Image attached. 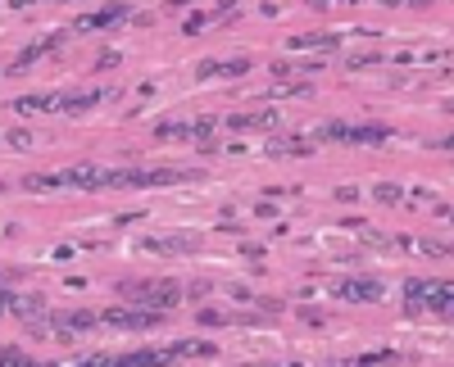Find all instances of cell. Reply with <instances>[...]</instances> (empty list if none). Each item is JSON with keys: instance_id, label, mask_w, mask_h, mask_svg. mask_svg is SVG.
Masks as SVG:
<instances>
[{"instance_id": "cell-18", "label": "cell", "mask_w": 454, "mask_h": 367, "mask_svg": "<svg viewBox=\"0 0 454 367\" xmlns=\"http://www.w3.org/2000/svg\"><path fill=\"white\" fill-rule=\"evenodd\" d=\"M373 195H377V200H386V204H400V200H404V195H400V191L391 186V181H382V186H373Z\"/></svg>"}, {"instance_id": "cell-3", "label": "cell", "mask_w": 454, "mask_h": 367, "mask_svg": "<svg viewBox=\"0 0 454 367\" xmlns=\"http://www.w3.org/2000/svg\"><path fill=\"white\" fill-rule=\"evenodd\" d=\"M141 308L150 313H168L173 304L182 299V286H173V282H155V286H141V295H132Z\"/></svg>"}, {"instance_id": "cell-4", "label": "cell", "mask_w": 454, "mask_h": 367, "mask_svg": "<svg viewBox=\"0 0 454 367\" xmlns=\"http://www.w3.org/2000/svg\"><path fill=\"white\" fill-rule=\"evenodd\" d=\"M219 132V118H187V123H164L159 136H191V141H209Z\"/></svg>"}, {"instance_id": "cell-6", "label": "cell", "mask_w": 454, "mask_h": 367, "mask_svg": "<svg viewBox=\"0 0 454 367\" xmlns=\"http://www.w3.org/2000/svg\"><path fill=\"white\" fill-rule=\"evenodd\" d=\"M91 322H95V313L73 308V313H50V318H46V327H55L59 336H78V331H86Z\"/></svg>"}, {"instance_id": "cell-20", "label": "cell", "mask_w": 454, "mask_h": 367, "mask_svg": "<svg viewBox=\"0 0 454 367\" xmlns=\"http://www.w3.org/2000/svg\"><path fill=\"white\" fill-rule=\"evenodd\" d=\"M9 295H14V290H5V286H0V313L9 308Z\"/></svg>"}, {"instance_id": "cell-21", "label": "cell", "mask_w": 454, "mask_h": 367, "mask_svg": "<svg viewBox=\"0 0 454 367\" xmlns=\"http://www.w3.org/2000/svg\"><path fill=\"white\" fill-rule=\"evenodd\" d=\"M450 109H454V100H450Z\"/></svg>"}, {"instance_id": "cell-19", "label": "cell", "mask_w": 454, "mask_h": 367, "mask_svg": "<svg viewBox=\"0 0 454 367\" xmlns=\"http://www.w3.org/2000/svg\"><path fill=\"white\" fill-rule=\"evenodd\" d=\"M9 145H14V150H28L32 136H28V132H9Z\"/></svg>"}, {"instance_id": "cell-11", "label": "cell", "mask_w": 454, "mask_h": 367, "mask_svg": "<svg viewBox=\"0 0 454 367\" xmlns=\"http://www.w3.org/2000/svg\"><path fill=\"white\" fill-rule=\"evenodd\" d=\"M105 91H64V114H86Z\"/></svg>"}, {"instance_id": "cell-14", "label": "cell", "mask_w": 454, "mask_h": 367, "mask_svg": "<svg viewBox=\"0 0 454 367\" xmlns=\"http://www.w3.org/2000/svg\"><path fill=\"white\" fill-rule=\"evenodd\" d=\"M245 68H250V59H232V64L209 59V64H200V78H214V73H245Z\"/></svg>"}, {"instance_id": "cell-16", "label": "cell", "mask_w": 454, "mask_h": 367, "mask_svg": "<svg viewBox=\"0 0 454 367\" xmlns=\"http://www.w3.org/2000/svg\"><path fill=\"white\" fill-rule=\"evenodd\" d=\"M0 367H41V363L23 359V354H18V349H0Z\"/></svg>"}, {"instance_id": "cell-7", "label": "cell", "mask_w": 454, "mask_h": 367, "mask_svg": "<svg viewBox=\"0 0 454 367\" xmlns=\"http://www.w3.org/2000/svg\"><path fill=\"white\" fill-rule=\"evenodd\" d=\"M196 236H150V241H141V250L150 254H191L196 250Z\"/></svg>"}, {"instance_id": "cell-8", "label": "cell", "mask_w": 454, "mask_h": 367, "mask_svg": "<svg viewBox=\"0 0 454 367\" xmlns=\"http://www.w3.org/2000/svg\"><path fill=\"white\" fill-rule=\"evenodd\" d=\"M164 318V313H150V308H110L105 313V322H110V327H155V322Z\"/></svg>"}, {"instance_id": "cell-13", "label": "cell", "mask_w": 454, "mask_h": 367, "mask_svg": "<svg viewBox=\"0 0 454 367\" xmlns=\"http://www.w3.org/2000/svg\"><path fill=\"white\" fill-rule=\"evenodd\" d=\"M55 46H59V37H46V41H32V46L23 50V55H18V59H14V68H28V64H32V59H41V55H50V50H55Z\"/></svg>"}, {"instance_id": "cell-5", "label": "cell", "mask_w": 454, "mask_h": 367, "mask_svg": "<svg viewBox=\"0 0 454 367\" xmlns=\"http://www.w3.org/2000/svg\"><path fill=\"white\" fill-rule=\"evenodd\" d=\"M341 299H354V304H363V299H382V282L377 277H350V282L337 286Z\"/></svg>"}, {"instance_id": "cell-9", "label": "cell", "mask_w": 454, "mask_h": 367, "mask_svg": "<svg viewBox=\"0 0 454 367\" xmlns=\"http://www.w3.org/2000/svg\"><path fill=\"white\" fill-rule=\"evenodd\" d=\"M18 114H55L64 109V95H23V100H14Z\"/></svg>"}, {"instance_id": "cell-15", "label": "cell", "mask_w": 454, "mask_h": 367, "mask_svg": "<svg viewBox=\"0 0 454 367\" xmlns=\"http://www.w3.org/2000/svg\"><path fill=\"white\" fill-rule=\"evenodd\" d=\"M341 46L337 37H291V50H332Z\"/></svg>"}, {"instance_id": "cell-12", "label": "cell", "mask_w": 454, "mask_h": 367, "mask_svg": "<svg viewBox=\"0 0 454 367\" xmlns=\"http://www.w3.org/2000/svg\"><path fill=\"white\" fill-rule=\"evenodd\" d=\"M127 9L123 5H110V9H100V14H86V18H78V28L82 32H91V28H105V23H118V18H123Z\"/></svg>"}, {"instance_id": "cell-2", "label": "cell", "mask_w": 454, "mask_h": 367, "mask_svg": "<svg viewBox=\"0 0 454 367\" xmlns=\"http://www.w3.org/2000/svg\"><path fill=\"white\" fill-rule=\"evenodd\" d=\"M55 177H59V186H78V191H105L110 186V168H100V164H73V168L55 172Z\"/></svg>"}, {"instance_id": "cell-10", "label": "cell", "mask_w": 454, "mask_h": 367, "mask_svg": "<svg viewBox=\"0 0 454 367\" xmlns=\"http://www.w3.org/2000/svg\"><path fill=\"white\" fill-rule=\"evenodd\" d=\"M227 127H236V132H255V127H277V114H232V118H227Z\"/></svg>"}, {"instance_id": "cell-17", "label": "cell", "mask_w": 454, "mask_h": 367, "mask_svg": "<svg viewBox=\"0 0 454 367\" xmlns=\"http://www.w3.org/2000/svg\"><path fill=\"white\" fill-rule=\"evenodd\" d=\"M23 191H59V177H41V172H37V177L23 181Z\"/></svg>"}, {"instance_id": "cell-1", "label": "cell", "mask_w": 454, "mask_h": 367, "mask_svg": "<svg viewBox=\"0 0 454 367\" xmlns=\"http://www.w3.org/2000/svg\"><path fill=\"white\" fill-rule=\"evenodd\" d=\"M386 127H377V123H359V127H345V123H327V127H318V141H363V145H373V141H386Z\"/></svg>"}]
</instances>
